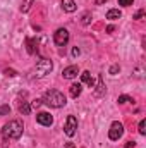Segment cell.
Listing matches in <instances>:
<instances>
[{
	"label": "cell",
	"mask_w": 146,
	"mask_h": 148,
	"mask_svg": "<svg viewBox=\"0 0 146 148\" xmlns=\"http://www.w3.org/2000/svg\"><path fill=\"white\" fill-rule=\"evenodd\" d=\"M5 76H10L12 77V76H16V71L14 69H5Z\"/></svg>",
	"instance_id": "cell-25"
},
{
	"label": "cell",
	"mask_w": 146,
	"mask_h": 148,
	"mask_svg": "<svg viewBox=\"0 0 146 148\" xmlns=\"http://www.w3.org/2000/svg\"><path fill=\"white\" fill-rule=\"evenodd\" d=\"M119 71H120V66H119V64H113V66L110 67V74H113V76L119 73Z\"/></svg>",
	"instance_id": "cell-20"
},
{
	"label": "cell",
	"mask_w": 146,
	"mask_h": 148,
	"mask_svg": "<svg viewBox=\"0 0 146 148\" xmlns=\"http://www.w3.org/2000/svg\"><path fill=\"white\" fill-rule=\"evenodd\" d=\"M113 29H115V28H113V26H108V28H107V33H112V31H113Z\"/></svg>",
	"instance_id": "cell-28"
},
{
	"label": "cell",
	"mask_w": 146,
	"mask_h": 148,
	"mask_svg": "<svg viewBox=\"0 0 146 148\" xmlns=\"http://www.w3.org/2000/svg\"><path fill=\"white\" fill-rule=\"evenodd\" d=\"M33 3H35V0H24L23 2V5H21V12H29V9L33 7Z\"/></svg>",
	"instance_id": "cell-15"
},
{
	"label": "cell",
	"mask_w": 146,
	"mask_h": 148,
	"mask_svg": "<svg viewBox=\"0 0 146 148\" xmlns=\"http://www.w3.org/2000/svg\"><path fill=\"white\" fill-rule=\"evenodd\" d=\"M77 74H79V67H77V66H69V67H65V69L62 71V76H64L65 79H74Z\"/></svg>",
	"instance_id": "cell-8"
},
{
	"label": "cell",
	"mask_w": 146,
	"mask_h": 148,
	"mask_svg": "<svg viewBox=\"0 0 146 148\" xmlns=\"http://www.w3.org/2000/svg\"><path fill=\"white\" fill-rule=\"evenodd\" d=\"M91 19H93V17H91V12H84V14H83V19H81V23H83L84 26H88V24L91 23Z\"/></svg>",
	"instance_id": "cell-17"
},
{
	"label": "cell",
	"mask_w": 146,
	"mask_h": 148,
	"mask_svg": "<svg viewBox=\"0 0 146 148\" xmlns=\"http://www.w3.org/2000/svg\"><path fill=\"white\" fill-rule=\"evenodd\" d=\"M107 0H96V5H102V3H105Z\"/></svg>",
	"instance_id": "cell-29"
},
{
	"label": "cell",
	"mask_w": 146,
	"mask_h": 148,
	"mask_svg": "<svg viewBox=\"0 0 146 148\" xmlns=\"http://www.w3.org/2000/svg\"><path fill=\"white\" fill-rule=\"evenodd\" d=\"M76 131H77V119L74 117V115H69L67 119H65V126H64V133L71 138L76 134Z\"/></svg>",
	"instance_id": "cell-6"
},
{
	"label": "cell",
	"mask_w": 146,
	"mask_h": 148,
	"mask_svg": "<svg viewBox=\"0 0 146 148\" xmlns=\"http://www.w3.org/2000/svg\"><path fill=\"white\" fill-rule=\"evenodd\" d=\"M53 41H55V45H59V47H65L67 41H69V31H67L65 28H59V29L55 31V35H53Z\"/></svg>",
	"instance_id": "cell-5"
},
{
	"label": "cell",
	"mask_w": 146,
	"mask_h": 148,
	"mask_svg": "<svg viewBox=\"0 0 146 148\" xmlns=\"http://www.w3.org/2000/svg\"><path fill=\"white\" fill-rule=\"evenodd\" d=\"M117 102H119V103H129V102H134V100H132L131 97H127V95H120V97L117 98Z\"/></svg>",
	"instance_id": "cell-18"
},
{
	"label": "cell",
	"mask_w": 146,
	"mask_h": 148,
	"mask_svg": "<svg viewBox=\"0 0 146 148\" xmlns=\"http://www.w3.org/2000/svg\"><path fill=\"white\" fill-rule=\"evenodd\" d=\"M26 45H28V53H36L38 52V41L35 40V38H28L26 40Z\"/></svg>",
	"instance_id": "cell-10"
},
{
	"label": "cell",
	"mask_w": 146,
	"mask_h": 148,
	"mask_svg": "<svg viewBox=\"0 0 146 148\" xmlns=\"http://www.w3.org/2000/svg\"><path fill=\"white\" fill-rule=\"evenodd\" d=\"M19 112H21L23 115H28V114L31 112V105H29L28 102H23V103L19 105Z\"/></svg>",
	"instance_id": "cell-16"
},
{
	"label": "cell",
	"mask_w": 146,
	"mask_h": 148,
	"mask_svg": "<svg viewBox=\"0 0 146 148\" xmlns=\"http://www.w3.org/2000/svg\"><path fill=\"white\" fill-rule=\"evenodd\" d=\"M65 148H76V147H74L72 143H67V147H65Z\"/></svg>",
	"instance_id": "cell-30"
},
{
	"label": "cell",
	"mask_w": 146,
	"mask_h": 148,
	"mask_svg": "<svg viewBox=\"0 0 146 148\" xmlns=\"http://www.w3.org/2000/svg\"><path fill=\"white\" fill-rule=\"evenodd\" d=\"M41 103H43V102H41V100H35V102H33V103H31V107H35V109H38V107H40V105H41Z\"/></svg>",
	"instance_id": "cell-27"
},
{
	"label": "cell",
	"mask_w": 146,
	"mask_h": 148,
	"mask_svg": "<svg viewBox=\"0 0 146 148\" xmlns=\"http://www.w3.org/2000/svg\"><path fill=\"white\" fill-rule=\"evenodd\" d=\"M120 17H122V12L119 9H110L107 12V19H110V21H115V19H120Z\"/></svg>",
	"instance_id": "cell-13"
},
{
	"label": "cell",
	"mask_w": 146,
	"mask_h": 148,
	"mask_svg": "<svg viewBox=\"0 0 146 148\" xmlns=\"http://www.w3.org/2000/svg\"><path fill=\"white\" fill-rule=\"evenodd\" d=\"M132 2H134V0H119V5H122V7H129V5H132Z\"/></svg>",
	"instance_id": "cell-21"
},
{
	"label": "cell",
	"mask_w": 146,
	"mask_h": 148,
	"mask_svg": "<svg viewBox=\"0 0 146 148\" xmlns=\"http://www.w3.org/2000/svg\"><path fill=\"white\" fill-rule=\"evenodd\" d=\"M23 131H24L23 121L14 119V121H9V122L3 126V129H2V138H3V141H7V140H19V138L23 136Z\"/></svg>",
	"instance_id": "cell-1"
},
{
	"label": "cell",
	"mask_w": 146,
	"mask_h": 148,
	"mask_svg": "<svg viewBox=\"0 0 146 148\" xmlns=\"http://www.w3.org/2000/svg\"><path fill=\"white\" fill-rule=\"evenodd\" d=\"M138 129H139V134H146V119H143L141 122H139V126H138Z\"/></svg>",
	"instance_id": "cell-19"
},
{
	"label": "cell",
	"mask_w": 146,
	"mask_h": 148,
	"mask_svg": "<svg viewBox=\"0 0 146 148\" xmlns=\"http://www.w3.org/2000/svg\"><path fill=\"white\" fill-rule=\"evenodd\" d=\"M124 148H136V141H127Z\"/></svg>",
	"instance_id": "cell-26"
},
{
	"label": "cell",
	"mask_w": 146,
	"mask_h": 148,
	"mask_svg": "<svg viewBox=\"0 0 146 148\" xmlns=\"http://www.w3.org/2000/svg\"><path fill=\"white\" fill-rule=\"evenodd\" d=\"M81 91H83L81 83H74V84H71V88H69V93H71L72 98H77V97L81 95Z\"/></svg>",
	"instance_id": "cell-12"
},
{
	"label": "cell",
	"mask_w": 146,
	"mask_h": 148,
	"mask_svg": "<svg viewBox=\"0 0 146 148\" xmlns=\"http://www.w3.org/2000/svg\"><path fill=\"white\" fill-rule=\"evenodd\" d=\"M79 53H81V50H79L77 47H74L72 48V57H79Z\"/></svg>",
	"instance_id": "cell-23"
},
{
	"label": "cell",
	"mask_w": 146,
	"mask_h": 148,
	"mask_svg": "<svg viewBox=\"0 0 146 148\" xmlns=\"http://www.w3.org/2000/svg\"><path fill=\"white\" fill-rule=\"evenodd\" d=\"M10 112V109L7 107V105H3V107H0V115H3V114H9Z\"/></svg>",
	"instance_id": "cell-22"
},
{
	"label": "cell",
	"mask_w": 146,
	"mask_h": 148,
	"mask_svg": "<svg viewBox=\"0 0 146 148\" xmlns=\"http://www.w3.org/2000/svg\"><path fill=\"white\" fill-rule=\"evenodd\" d=\"M52 69H53L52 60H48V59H40L38 64H36V67H35V76H36V77H43V76H46V74L52 73Z\"/></svg>",
	"instance_id": "cell-3"
},
{
	"label": "cell",
	"mask_w": 146,
	"mask_h": 148,
	"mask_svg": "<svg viewBox=\"0 0 146 148\" xmlns=\"http://www.w3.org/2000/svg\"><path fill=\"white\" fill-rule=\"evenodd\" d=\"M45 105H48V107H53V109H60V107H64L65 103H67V98L64 97V93H60V91H57V90H50V91H46L45 95H43V100H41Z\"/></svg>",
	"instance_id": "cell-2"
},
{
	"label": "cell",
	"mask_w": 146,
	"mask_h": 148,
	"mask_svg": "<svg viewBox=\"0 0 146 148\" xmlns=\"http://www.w3.org/2000/svg\"><path fill=\"white\" fill-rule=\"evenodd\" d=\"M81 81L84 83V84H88V86H95V79H93V76L89 71H84V73H81Z\"/></svg>",
	"instance_id": "cell-9"
},
{
	"label": "cell",
	"mask_w": 146,
	"mask_h": 148,
	"mask_svg": "<svg viewBox=\"0 0 146 148\" xmlns=\"http://www.w3.org/2000/svg\"><path fill=\"white\" fill-rule=\"evenodd\" d=\"M143 17H145V10H139V12L134 16V19H143Z\"/></svg>",
	"instance_id": "cell-24"
},
{
	"label": "cell",
	"mask_w": 146,
	"mask_h": 148,
	"mask_svg": "<svg viewBox=\"0 0 146 148\" xmlns=\"http://www.w3.org/2000/svg\"><path fill=\"white\" fill-rule=\"evenodd\" d=\"M62 9L65 10V12H74L76 9H77V5H76V2L74 0H62Z\"/></svg>",
	"instance_id": "cell-11"
},
{
	"label": "cell",
	"mask_w": 146,
	"mask_h": 148,
	"mask_svg": "<svg viewBox=\"0 0 146 148\" xmlns=\"http://www.w3.org/2000/svg\"><path fill=\"white\" fill-rule=\"evenodd\" d=\"M122 134H124V124H122V122H119V121H113V122L110 124L108 138L112 140V141H117V140H120V138H122Z\"/></svg>",
	"instance_id": "cell-4"
},
{
	"label": "cell",
	"mask_w": 146,
	"mask_h": 148,
	"mask_svg": "<svg viewBox=\"0 0 146 148\" xmlns=\"http://www.w3.org/2000/svg\"><path fill=\"white\" fill-rule=\"evenodd\" d=\"M36 122L38 124H41V126L50 127V126L53 124V117H52L48 112H38L36 114Z\"/></svg>",
	"instance_id": "cell-7"
},
{
	"label": "cell",
	"mask_w": 146,
	"mask_h": 148,
	"mask_svg": "<svg viewBox=\"0 0 146 148\" xmlns=\"http://www.w3.org/2000/svg\"><path fill=\"white\" fill-rule=\"evenodd\" d=\"M105 93V84H103V77L102 76H98V84H96V91H95V95L96 97H102Z\"/></svg>",
	"instance_id": "cell-14"
}]
</instances>
